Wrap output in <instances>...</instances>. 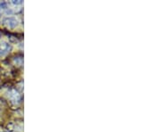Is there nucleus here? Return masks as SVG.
Listing matches in <instances>:
<instances>
[{"label":"nucleus","instance_id":"nucleus-1","mask_svg":"<svg viewBox=\"0 0 161 132\" xmlns=\"http://www.w3.org/2000/svg\"><path fill=\"white\" fill-rule=\"evenodd\" d=\"M4 24L7 27V28L14 29L15 27L18 25V21L14 17H6L4 20Z\"/></svg>","mask_w":161,"mask_h":132},{"label":"nucleus","instance_id":"nucleus-2","mask_svg":"<svg viewBox=\"0 0 161 132\" xmlns=\"http://www.w3.org/2000/svg\"><path fill=\"white\" fill-rule=\"evenodd\" d=\"M10 50H11V46L8 43H5V42L0 43V57L7 54L10 52Z\"/></svg>","mask_w":161,"mask_h":132},{"label":"nucleus","instance_id":"nucleus-3","mask_svg":"<svg viewBox=\"0 0 161 132\" xmlns=\"http://www.w3.org/2000/svg\"><path fill=\"white\" fill-rule=\"evenodd\" d=\"M9 97H10V99L12 101H13V102H17V101L20 100V96H19V94L16 92L15 90H12L11 92L9 93Z\"/></svg>","mask_w":161,"mask_h":132},{"label":"nucleus","instance_id":"nucleus-4","mask_svg":"<svg viewBox=\"0 0 161 132\" xmlns=\"http://www.w3.org/2000/svg\"><path fill=\"white\" fill-rule=\"evenodd\" d=\"M7 7V4L5 2H1L0 1V9H5Z\"/></svg>","mask_w":161,"mask_h":132},{"label":"nucleus","instance_id":"nucleus-5","mask_svg":"<svg viewBox=\"0 0 161 132\" xmlns=\"http://www.w3.org/2000/svg\"><path fill=\"white\" fill-rule=\"evenodd\" d=\"M12 3H13V5H21L23 2L22 1H13Z\"/></svg>","mask_w":161,"mask_h":132},{"label":"nucleus","instance_id":"nucleus-6","mask_svg":"<svg viewBox=\"0 0 161 132\" xmlns=\"http://www.w3.org/2000/svg\"><path fill=\"white\" fill-rule=\"evenodd\" d=\"M0 132H6V131H4V130H3V131H0Z\"/></svg>","mask_w":161,"mask_h":132},{"label":"nucleus","instance_id":"nucleus-7","mask_svg":"<svg viewBox=\"0 0 161 132\" xmlns=\"http://www.w3.org/2000/svg\"><path fill=\"white\" fill-rule=\"evenodd\" d=\"M0 37H1V35H0Z\"/></svg>","mask_w":161,"mask_h":132}]
</instances>
